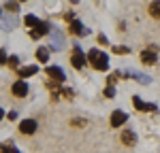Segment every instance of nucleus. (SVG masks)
<instances>
[{
  "mask_svg": "<svg viewBox=\"0 0 160 153\" xmlns=\"http://www.w3.org/2000/svg\"><path fill=\"white\" fill-rule=\"evenodd\" d=\"M24 21H26V26H30V28H34V26L38 24V17H37V15H32V13H30V15H26V19H24Z\"/></svg>",
  "mask_w": 160,
  "mask_h": 153,
  "instance_id": "obj_17",
  "label": "nucleus"
},
{
  "mask_svg": "<svg viewBox=\"0 0 160 153\" xmlns=\"http://www.w3.org/2000/svg\"><path fill=\"white\" fill-rule=\"evenodd\" d=\"M71 2H79V0H71Z\"/></svg>",
  "mask_w": 160,
  "mask_h": 153,
  "instance_id": "obj_25",
  "label": "nucleus"
},
{
  "mask_svg": "<svg viewBox=\"0 0 160 153\" xmlns=\"http://www.w3.org/2000/svg\"><path fill=\"white\" fill-rule=\"evenodd\" d=\"M47 76H49L51 81H56V83H62L66 76H64V70H62L60 66H49L47 68Z\"/></svg>",
  "mask_w": 160,
  "mask_h": 153,
  "instance_id": "obj_6",
  "label": "nucleus"
},
{
  "mask_svg": "<svg viewBox=\"0 0 160 153\" xmlns=\"http://www.w3.org/2000/svg\"><path fill=\"white\" fill-rule=\"evenodd\" d=\"M19 132H22L24 136L34 134V132H37V119H24V121L19 123Z\"/></svg>",
  "mask_w": 160,
  "mask_h": 153,
  "instance_id": "obj_4",
  "label": "nucleus"
},
{
  "mask_svg": "<svg viewBox=\"0 0 160 153\" xmlns=\"http://www.w3.org/2000/svg\"><path fill=\"white\" fill-rule=\"evenodd\" d=\"M7 60H9L7 51H4V49H0V64H7Z\"/></svg>",
  "mask_w": 160,
  "mask_h": 153,
  "instance_id": "obj_21",
  "label": "nucleus"
},
{
  "mask_svg": "<svg viewBox=\"0 0 160 153\" xmlns=\"http://www.w3.org/2000/svg\"><path fill=\"white\" fill-rule=\"evenodd\" d=\"M7 9H9L11 13H17V11H19V4H17V2H9V4H7Z\"/></svg>",
  "mask_w": 160,
  "mask_h": 153,
  "instance_id": "obj_19",
  "label": "nucleus"
},
{
  "mask_svg": "<svg viewBox=\"0 0 160 153\" xmlns=\"http://www.w3.org/2000/svg\"><path fill=\"white\" fill-rule=\"evenodd\" d=\"M49 32V24H45V21H38L32 30H30V38H41L43 34H47Z\"/></svg>",
  "mask_w": 160,
  "mask_h": 153,
  "instance_id": "obj_8",
  "label": "nucleus"
},
{
  "mask_svg": "<svg viewBox=\"0 0 160 153\" xmlns=\"http://www.w3.org/2000/svg\"><path fill=\"white\" fill-rule=\"evenodd\" d=\"M2 117H4V111H2V109H0V119H2Z\"/></svg>",
  "mask_w": 160,
  "mask_h": 153,
  "instance_id": "obj_24",
  "label": "nucleus"
},
{
  "mask_svg": "<svg viewBox=\"0 0 160 153\" xmlns=\"http://www.w3.org/2000/svg\"><path fill=\"white\" fill-rule=\"evenodd\" d=\"M51 38H53V45H51V51H58V49H62V32H60V30H53V34H51Z\"/></svg>",
  "mask_w": 160,
  "mask_h": 153,
  "instance_id": "obj_12",
  "label": "nucleus"
},
{
  "mask_svg": "<svg viewBox=\"0 0 160 153\" xmlns=\"http://www.w3.org/2000/svg\"><path fill=\"white\" fill-rule=\"evenodd\" d=\"M68 32H71V34H75V36H88V34H90V32H88V28H83L79 19H73V21H71Z\"/></svg>",
  "mask_w": 160,
  "mask_h": 153,
  "instance_id": "obj_7",
  "label": "nucleus"
},
{
  "mask_svg": "<svg viewBox=\"0 0 160 153\" xmlns=\"http://www.w3.org/2000/svg\"><path fill=\"white\" fill-rule=\"evenodd\" d=\"M122 142H124V145H128V147H132V145L137 142L135 134H132L130 130H126V132H122Z\"/></svg>",
  "mask_w": 160,
  "mask_h": 153,
  "instance_id": "obj_13",
  "label": "nucleus"
},
{
  "mask_svg": "<svg viewBox=\"0 0 160 153\" xmlns=\"http://www.w3.org/2000/svg\"><path fill=\"white\" fill-rule=\"evenodd\" d=\"M7 66H9L11 70H17V66H19V58H17V55H11V58L7 60Z\"/></svg>",
  "mask_w": 160,
  "mask_h": 153,
  "instance_id": "obj_16",
  "label": "nucleus"
},
{
  "mask_svg": "<svg viewBox=\"0 0 160 153\" xmlns=\"http://www.w3.org/2000/svg\"><path fill=\"white\" fill-rule=\"evenodd\" d=\"M132 104H135V109L137 111H156V106L154 104H145V102L141 100V98H132Z\"/></svg>",
  "mask_w": 160,
  "mask_h": 153,
  "instance_id": "obj_11",
  "label": "nucleus"
},
{
  "mask_svg": "<svg viewBox=\"0 0 160 153\" xmlns=\"http://www.w3.org/2000/svg\"><path fill=\"white\" fill-rule=\"evenodd\" d=\"M86 62H88L86 53H83V51L79 49V47H75L73 55H71V64H73L75 68H83V66H86Z\"/></svg>",
  "mask_w": 160,
  "mask_h": 153,
  "instance_id": "obj_3",
  "label": "nucleus"
},
{
  "mask_svg": "<svg viewBox=\"0 0 160 153\" xmlns=\"http://www.w3.org/2000/svg\"><path fill=\"white\" fill-rule=\"evenodd\" d=\"M47 87H49V89H58V83H56V81H51V79H49V83H47Z\"/></svg>",
  "mask_w": 160,
  "mask_h": 153,
  "instance_id": "obj_22",
  "label": "nucleus"
},
{
  "mask_svg": "<svg viewBox=\"0 0 160 153\" xmlns=\"http://www.w3.org/2000/svg\"><path fill=\"white\" fill-rule=\"evenodd\" d=\"M13 96H17V98H24V96H28V83H26L24 79H19V81H15L13 83Z\"/></svg>",
  "mask_w": 160,
  "mask_h": 153,
  "instance_id": "obj_5",
  "label": "nucleus"
},
{
  "mask_svg": "<svg viewBox=\"0 0 160 153\" xmlns=\"http://www.w3.org/2000/svg\"><path fill=\"white\" fill-rule=\"evenodd\" d=\"M98 43H100V45H107V36H102V34H100V36H98Z\"/></svg>",
  "mask_w": 160,
  "mask_h": 153,
  "instance_id": "obj_23",
  "label": "nucleus"
},
{
  "mask_svg": "<svg viewBox=\"0 0 160 153\" xmlns=\"http://www.w3.org/2000/svg\"><path fill=\"white\" fill-rule=\"evenodd\" d=\"M113 51H115L118 55H126V53H130V49H128L126 45H115V47H113Z\"/></svg>",
  "mask_w": 160,
  "mask_h": 153,
  "instance_id": "obj_18",
  "label": "nucleus"
},
{
  "mask_svg": "<svg viewBox=\"0 0 160 153\" xmlns=\"http://www.w3.org/2000/svg\"><path fill=\"white\" fill-rule=\"evenodd\" d=\"M149 15H152V17H156V19H160V0H154V2H152V4H149Z\"/></svg>",
  "mask_w": 160,
  "mask_h": 153,
  "instance_id": "obj_15",
  "label": "nucleus"
},
{
  "mask_svg": "<svg viewBox=\"0 0 160 153\" xmlns=\"http://www.w3.org/2000/svg\"><path fill=\"white\" fill-rule=\"evenodd\" d=\"M37 60L45 64L47 60H49V49H47V47H38L37 49Z\"/></svg>",
  "mask_w": 160,
  "mask_h": 153,
  "instance_id": "obj_14",
  "label": "nucleus"
},
{
  "mask_svg": "<svg viewBox=\"0 0 160 153\" xmlns=\"http://www.w3.org/2000/svg\"><path fill=\"white\" fill-rule=\"evenodd\" d=\"M126 119H128V115L124 113V111H113V113H111V126L120 128L122 123H126Z\"/></svg>",
  "mask_w": 160,
  "mask_h": 153,
  "instance_id": "obj_9",
  "label": "nucleus"
},
{
  "mask_svg": "<svg viewBox=\"0 0 160 153\" xmlns=\"http://www.w3.org/2000/svg\"><path fill=\"white\" fill-rule=\"evenodd\" d=\"M158 60V47L156 45H149L145 49L141 51V62L145 64V66H152V64Z\"/></svg>",
  "mask_w": 160,
  "mask_h": 153,
  "instance_id": "obj_2",
  "label": "nucleus"
},
{
  "mask_svg": "<svg viewBox=\"0 0 160 153\" xmlns=\"http://www.w3.org/2000/svg\"><path fill=\"white\" fill-rule=\"evenodd\" d=\"M37 66L34 64H30V66H24V68H17V75L22 76V79H28V76H32V75H37Z\"/></svg>",
  "mask_w": 160,
  "mask_h": 153,
  "instance_id": "obj_10",
  "label": "nucleus"
},
{
  "mask_svg": "<svg viewBox=\"0 0 160 153\" xmlns=\"http://www.w3.org/2000/svg\"><path fill=\"white\" fill-rule=\"evenodd\" d=\"M22 2H26V0H22Z\"/></svg>",
  "mask_w": 160,
  "mask_h": 153,
  "instance_id": "obj_26",
  "label": "nucleus"
},
{
  "mask_svg": "<svg viewBox=\"0 0 160 153\" xmlns=\"http://www.w3.org/2000/svg\"><path fill=\"white\" fill-rule=\"evenodd\" d=\"M105 96H107V98H113V96H115V89H113V85H109V87L105 89Z\"/></svg>",
  "mask_w": 160,
  "mask_h": 153,
  "instance_id": "obj_20",
  "label": "nucleus"
},
{
  "mask_svg": "<svg viewBox=\"0 0 160 153\" xmlns=\"http://www.w3.org/2000/svg\"><path fill=\"white\" fill-rule=\"evenodd\" d=\"M88 62L92 64V68H96V70H107L109 68V58H107V53H102L98 49H90L88 53Z\"/></svg>",
  "mask_w": 160,
  "mask_h": 153,
  "instance_id": "obj_1",
  "label": "nucleus"
}]
</instances>
